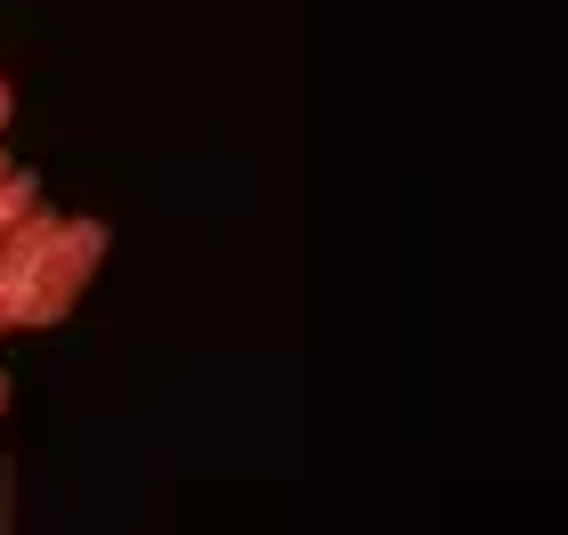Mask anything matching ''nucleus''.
<instances>
[{
  "label": "nucleus",
  "instance_id": "1",
  "mask_svg": "<svg viewBox=\"0 0 568 535\" xmlns=\"http://www.w3.org/2000/svg\"><path fill=\"white\" fill-rule=\"evenodd\" d=\"M0 114H9V90H0Z\"/></svg>",
  "mask_w": 568,
  "mask_h": 535
}]
</instances>
